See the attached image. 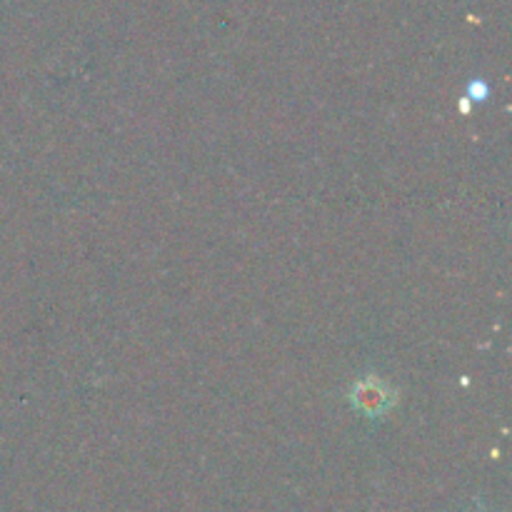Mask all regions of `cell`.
Returning <instances> with one entry per match:
<instances>
[{
  "instance_id": "obj_1",
  "label": "cell",
  "mask_w": 512,
  "mask_h": 512,
  "mask_svg": "<svg viewBox=\"0 0 512 512\" xmlns=\"http://www.w3.org/2000/svg\"><path fill=\"white\" fill-rule=\"evenodd\" d=\"M353 398H355V405H358L363 413H368L370 418H373V415L385 413V410L390 408V403L395 400L388 385L378 378L360 380L353 390Z\"/></svg>"
}]
</instances>
